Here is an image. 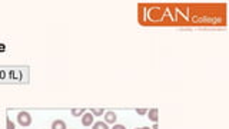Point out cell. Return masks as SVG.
I'll list each match as a JSON object with an SVG mask.
<instances>
[{"instance_id": "cell-1", "label": "cell", "mask_w": 229, "mask_h": 129, "mask_svg": "<svg viewBox=\"0 0 229 129\" xmlns=\"http://www.w3.org/2000/svg\"><path fill=\"white\" fill-rule=\"evenodd\" d=\"M32 115H30L29 112H26V111H22V112L17 113V122H19V125L20 126H25V128H27V126L32 125Z\"/></svg>"}, {"instance_id": "cell-2", "label": "cell", "mask_w": 229, "mask_h": 129, "mask_svg": "<svg viewBox=\"0 0 229 129\" xmlns=\"http://www.w3.org/2000/svg\"><path fill=\"white\" fill-rule=\"evenodd\" d=\"M80 119H82V125L83 126H92L93 125V119H95V116H93L90 112H85Z\"/></svg>"}, {"instance_id": "cell-3", "label": "cell", "mask_w": 229, "mask_h": 129, "mask_svg": "<svg viewBox=\"0 0 229 129\" xmlns=\"http://www.w3.org/2000/svg\"><path fill=\"white\" fill-rule=\"evenodd\" d=\"M116 119H117V115L115 112H112V111H109V112L105 113V122L106 123H116Z\"/></svg>"}, {"instance_id": "cell-4", "label": "cell", "mask_w": 229, "mask_h": 129, "mask_svg": "<svg viewBox=\"0 0 229 129\" xmlns=\"http://www.w3.org/2000/svg\"><path fill=\"white\" fill-rule=\"evenodd\" d=\"M146 115H148V118H149L150 121H152V122H155V123H156V121H158V109H156V108H152V109H149Z\"/></svg>"}, {"instance_id": "cell-5", "label": "cell", "mask_w": 229, "mask_h": 129, "mask_svg": "<svg viewBox=\"0 0 229 129\" xmlns=\"http://www.w3.org/2000/svg\"><path fill=\"white\" fill-rule=\"evenodd\" d=\"M52 129H67L65 121L62 119H56V121L52 122Z\"/></svg>"}, {"instance_id": "cell-6", "label": "cell", "mask_w": 229, "mask_h": 129, "mask_svg": "<svg viewBox=\"0 0 229 129\" xmlns=\"http://www.w3.org/2000/svg\"><path fill=\"white\" fill-rule=\"evenodd\" d=\"M92 129H109L108 123L106 122H95L93 125H92Z\"/></svg>"}, {"instance_id": "cell-7", "label": "cell", "mask_w": 229, "mask_h": 129, "mask_svg": "<svg viewBox=\"0 0 229 129\" xmlns=\"http://www.w3.org/2000/svg\"><path fill=\"white\" fill-rule=\"evenodd\" d=\"M70 112H72V115H73V116H82V115H83V113L86 112V109H85V108H79V109H72Z\"/></svg>"}, {"instance_id": "cell-8", "label": "cell", "mask_w": 229, "mask_h": 129, "mask_svg": "<svg viewBox=\"0 0 229 129\" xmlns=\"http://www.w3.org/2000/svg\"><path fill=\"white\" fill-rule=\"evenodd\" d=\"M90 113L93 115V116H102V115H103V109L92 108V109H90Z\"/></svg>"}, {"instance_id": "cell-9", "label": "cell", "mask_w": 229, "mask_h": 129, "mask_svg": "<svg viewBox=\"0 0 229 129\" xmlns=\"http://www.w3.org/2000/svg\"><path fill=\"white\" fill-rule=\"evenodd\" d=\"M149 109H136V113L137 115H146Z\"/></svg>"}, {"instance_id": "cell-10", "label": "cell", "mask_w": 229, "mask_h": 129, "mask_svg": "<svg viewBox=\"0 0 229 129\" xmlns=\"http://www.w3.org/2000/svg\"><path fill=\"white\" fill-rule=\"evenodd\" d=\"M7 129H16V126H14V123H13L10 119H7Z\"/></svg>"}, {"instance_id": "cell-11", "label": "cell", "mask_w": 229, "mask_h": 129, "mask_svg": "<svg viewBox=\"0 0 229 129\" xmlns=\"http://www.w3.org/2000/svg\"><path fill=\"white\" fill-rule=\"evenodd\" d=\"M112 129H126V126H123V125H119V123H115Z\"/></svg>"}, {"instance_id": "cell-12", "label": "cell", "mask_w": 229, "mask_h": 129, "mask_svg": "<svg viewBox=\"0 0 229 129\" xmlns=\"http://www.w3.org/2000/svg\"><path fill=\"white\" fill-rule=\"evenodd\" d=\"M142 129H150V128H149V126H143V128H142Z\"/></svg>"}, {"instance_id": "cell-13", "label": "cell", "mask_w": 229, "mask_h": 129, "mask_svg": "<svg viewBox=\"0 0 229 129\" xmlns=\"http://www.w3.org/2000/svg\"><path fill=\"white\" fill-rule=\"evenodd\" d=\"M150 129H158V126H156V125H153V128H150Z\"/></svg>"}, {"instance_id": "cell-14", "label": "cell", "mask_w": 229, "mask_h": 129, "mask_svg": "<svg viewBox=\"0 0 229 129\" xmlns=\"http://www.w3.org/2000/svg\"><path fill=\"white\" fill-rule=\"evenodd\" d=\"M136 129H142V128H136Z\"/></svg>"}]
</instances>
